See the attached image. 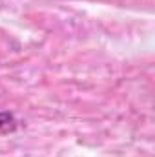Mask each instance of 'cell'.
Listing matches in <instances>:
<instances>
[{
	"label": "cell",
	"instance_id": "1",
	"mask_svg": "<svg viewBox=\"0 0 155 157\" xmlns=\"http://www.w3.org/2000/svg\"><path fill=\"white\" fill-rule=\"evenodd\" d=\"M15 126H17L15 117L9 112H0V132H11L15 130Z\"/></svg>",
	"mask_w": 155,
	"mask_h": 157
}]
</instances>
